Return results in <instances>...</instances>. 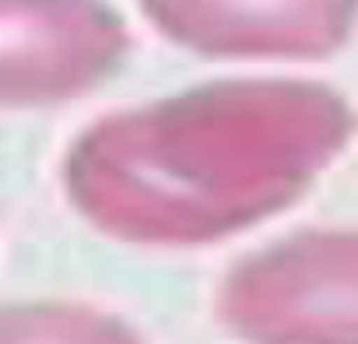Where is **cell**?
Instances as JSON below:
<instances>
[{
  "label": "cell",
  "instance_id": "obj_2",
  "mask_svg": "<svg viewBox=\"0 0 358 344\" xmlns=\"http://www.w3.org/2000/svg\"><path fill=\"white\" fill-rule=\"evenodd\" d=\"M246 344H358V229H316L250 253L218 292Z\"/></svg>",
  "mask_w": 358,
  "mask_h": 344
},
{
  "label": "cell",
  "instance_id": "obj_4",
  "mask_svg": "<svg viewBox=\"0 0 358 344\" xmlns=\"http://www.w3.org/2000/svg\"><path fill=\"white\" fill-rule=\"evenodd\" d=\"M176 46L218 60H323L358 29V0H141Z\"/></svg>",
  "mask_w": 358,
  "mask_h": 344
},
{
  "label": "cell",
  "instance_id": "obj_1",
  "mask_svg": "<svg viewBox=\"0 0 358 344\" xmlns=\"http://www.w3.org/2000/svg\"><path fill=\"white\" fill-rule=\"evenodd\" d=\"M355 134L358 113L327 85L218 81L88 130L67 187L120 239L201 246L285 211Z\"/></svg>",
  "mask_w": 358,
  "mask_h": 344
},
{
  "label": "cell",
  "instance_id": "obj_3",
  "mask_svg": "<svg viewBox=\"0 0 358 344\" xmlns=\"http://www.w3.org/2000/svg\"><path fill=\"white\" fill-rule=\"evenodd\" d=\"M127 57V25L102 0H0V106L64 102Z\"/></svg>",
  "mask_w": 358,
  "mask_h": 344
},
{
  "label": "cell",
  "instance_id": "obj_5",
  "mask_svg": "<svg viewBox=\"0 0 358 344\" xmlns=\"http://www.w3.org/2000/svg\"><path fill=\"white\" fill-rule=\"evenodd\" d=\"M0 344H141V337L95 309L25 306L0 313Z\"/></svg>",
  "mask_w": 358,
  "mask_h": 344
}]
</instances>
